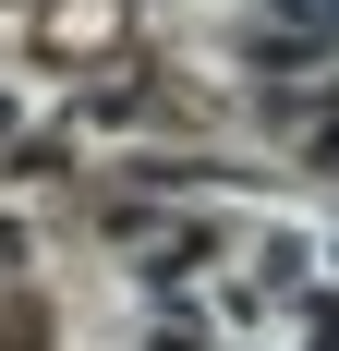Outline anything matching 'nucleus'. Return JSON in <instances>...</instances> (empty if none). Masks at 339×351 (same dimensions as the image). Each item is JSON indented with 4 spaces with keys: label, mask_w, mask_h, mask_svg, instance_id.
Masks as SVG:
<instances>
[{
    "label": "nucleus",
    "mask_w": 339,
    "mask_h": 351,
    "mask_svg": "<svg viewBox=\"0 0 339 351\" xmlns=\"http://www.w3.org/2000/svg\"><path fill=\"white\" fill-rule=\"evenodd\" d=\"M242 97L255 134L339 194V0H242Z\"/></svg>",
    "instance_id": "f257e3e1"
},
{
    "label": "nucleus",
    "mask_w": 339,
    "mask_h": 351,
    "mask_svg": "<svg viewBox=\"0 0 339 351\" xmlns=\"http://www.w3.org/2000/svg\"><path fill=\"white\" fill-rule=\"evenodd\" d=\"M303 351H339V303H327V315H315V339H303Z\"/></svg>",
    "instance_id": "f03ea898"
}]
</instances>
